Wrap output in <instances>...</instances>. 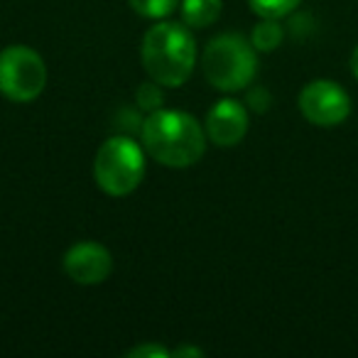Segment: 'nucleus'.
I'll return each mask as SVG.
<instances>
[{
	"label": "nucleus",
	"instance_id": "nucleus-16",
	"mask_svg": "<svg viewBox=\"0 0 358 358\" xmlns=\"http://www.w3.org/2000/svg\"><path fill=\"white\" fill-rule=\"evenodd\" d=\"M351 71H353V76L358 79V47L353 50V55H351Z\"/></svg>",
	"mask_w": 358,
	"mask_h": 358
},
{
	"label": "nucleus",
	"instance_id": "nucleus-8",
	"mask_svg": "<svg viewBox=\"0 0 358 358\" xmlns=\"http://www.w3.org/2000/svg\"><path fill=\"white\" fill-rule=\"evenodd\" d=\"M206 138L219 148H234L248 133V110L234 99H221L206 115Z\"/></svg>",
	"mask_w": 358,
	"mask_h": 358
},
{
	"label": "nucleus",
	"instance_id": "nucleus-6",
	"mask_svg": "<svg viewBox=\"0 0 358 358\" xmlns=\"http://www.w3.org/2000/svg\"><path fill=\"white\" fill-rule=\"evenodd\" d=\"M299 110L302 115L314 125L322 128H334L343 123L351 113V99L348 94L329 79L309 81L299 94Z\"/></svg>",
	"mask_w": 358,
	"mask_h": 358
},
{
	"label": "nucleus",
	"instance_id": "nucleus-4",
	"mask_svg": "<svg viewBox=\"0 0 358 358\" xmlns=\"http://www.w3.org/2000/svg\"><path fill=\"white\" fill-rule=\"evenodd\" d=\"M145 152L135 140L113 135L99 148L94 157L96 185L110 196H128L143 182Z\"/></svg>",
	"mask_w": 358,
	"mask_h": 358
},
{
	"label": "nucleus",
	"instance_id": "nucleus-2",
	"mask_svg": "<svg viewBox=\"0 0 358 358\" xmlns=\"http://www.w3.org/2000/svg\"><path fill=\"white\" fill-rule=\"evenodd\" d=\"M143 64L150 79L162 86H182L194 71L196 42L189 25L159 22L152 25L143 37Z\"/></svg>",
	"mask_w": 358,
	"mask_h": 358
},
{
	"label": "nucleus",
	"instance_id": "nucleus-12",
	"mask_svg": "<svg viewBox=\"0 0 358 358\" xmlns=\"http://www.w3.org/2000/svg\"><path fill=\"white\" fill-rule=\"evenodd\" d=\"M128 3L138 15L150 17V20H159V17L172 15L179 0H128Z\"/></svg>",
	"mask_w": 358,
	"mask_h": 358
},
{
	"label": "nucleus",
	"instance_id": "nucleus-5",
	"mask_svg": "<svg viewBox=\"0 0 358 358\" xmlns=\"http://www.w3.org/2000/svg\"><path fill=\"white\" fill-rule=\"evenodd\" d=\"M47 66L35 50L10 45L0 52V94L15 103H30L45 91Z\"/></svg>",
	"mask_w": 358,
	"mask_h": 358
},
{
	"label": "nucleus",
	"instance_id": "nucleus-9",
	"mask_svg": "<svg viewBox=\"0 0 358 358\" xmlns=\"http://www.w3.org/2000/svg\"><path fill=\"white\" fill-rule=\"evenodd\" d=\"M224 0H182V20L189 27H209L219 20Z\"/></svg>",
	"mask_w": 358,
	"mask_h": 358
},
{
	"label": "nucleus",
	"instance_id": "nucleus-11",
	"mask_svg": "<svg viewBox=\"0 0 358 358\" xmlns=\"http://www.w3.org/2000/svg\"><path fill=\"white\" fill-rule=\"evenodd\" d=\"M302 0H248L250 10L258 17H270V20H280V17L289 15Z\"/></svg>",
	"mask_w": 358,
	"mask_h": 358
},
{
	"label": "nucleus",
	"instance_id": "nucleus-7",
	"mask_svg": "<svg viewBox=\"0 0 358 358\" xmlns=\"http://www.w3.org/2000/svg\"><path fill=\"white\" fill-rule=\"evenodd\" d=\"M64 273L76 285H101L113 273V258L106 245L96 241H81L66 250Z\"/></svg>",
	"mask_w": 358,
	"mask_h": 358
},
{
	"label": "nucleus",
	"instance_id": "nucleus-14",
	"mask_svg": "<svg viewBox=\"0 0 358 358\" xmlns=\"http://www.w3.org/2000/svg\"><path fill=\"white\" fill-rule=\"evenodd\" d=\"M130 358H167L169 351L164 346H157V343H143V346H135L128 351Z\"/></svg>",
	"mask_w": 358,
	"mask_h": 358
},
{
	"label": "nucleus",
	"instance_id": "nucleus-13",
	"mask_svg": "<svg viewBox=\"0 0 358 358\" xmlns=\"http://www.w3.org/2000/svg\"><path fill=\"white\" fill-rule=\"evenodd\" d=\"M162 84H157V81H145V84H140L138 89V103L140 108L145 110H157L159 106H162L164 96H162V89H159Z\"/></svg>",
	"mask_w": 358,
	"mask_h": 358
},
{
	"label": "nucleus",
	"instance_id": "nucleus-15",
	"mask_svg": "<svg viewBox=\"0 0 358 358\" xmlns=\"http://www.w3.org/2000/svg\"><path fill=\"white\" fill-rule=\"evenodd\" d=\"M174 358H182V356H204V351L196 346H185V348H177V351L172 353Z\"/></svg>",
	"mask_w": 358,
	"mask_h": 358
},
{
	"label": "nucleus",
	"instance_id": "nucleus-10",
	"mask_svg": "<svg viewBox=\"0 0 358 358\" xmlns=\"http://www.w3.org/2000/svg\"><path fill=\"white\" fill-rule=\"evenodd\" d=\"M282 27L278 25V20H270V17H263V22H258L253 30V47L258 52H273L282 45Z\"/></svg>",
	"mask_w": 358,
	"mask_h": 358
},
{
	"label": "nucleus",
	"instance_id": "nucleus-3",
	"mask_svg": "<svg viewBox=\"0 0 358 358\" xmlns=\"http://www.w3.org/2000/svg\"><path fill=\"white\" fill-rule=\"evenodd\" d=\"M204 76L214 89L234 94L241 91L255 79L258 74V57H255L253 42L243 35L226 32L206 45L204 50Z\"/></svg>",
	"mask_w": 358,
	"mask_h": 358
},
{
	"label": "nucleus",
	"instance_id": "nucleus-1",
	"mask_svg": "<svg viewBox=\"0 0 358 358\" xmlns=\"http://www.w3.org/2000/svg\"><path fill=\"white\" fill-rule=\"evenodd\" d=\"M140 133L145 150L164 167H192L206 152V130L185 110H150Z\"/></svg>",
	"mask_w": 358,
	"mask_h": 358
}]
</instances>
